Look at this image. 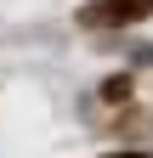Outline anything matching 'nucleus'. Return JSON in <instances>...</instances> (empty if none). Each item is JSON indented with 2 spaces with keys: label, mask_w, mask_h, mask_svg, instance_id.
Listing matches in <instances>:
<instances>
[{
  "label": "nucleus",
  "mask_w": 153,
  "mask_h": 158,
  "mask_svg": "<svg viewBox=\"0 0 153 158\" xmlns=\"http://www.w3.org/2000/svg\"><path fill=\"white\" fill-rule=\"evenodd\" d=\"M108 158H142V152H108Z\"/></svg>",
  "instance_id": "obj_2"
},
{
  "label": "nucleus",
  "mask_w": 153,
  "mask_h": 158,
  "mask_svg": "<svg viewBox=\"0 0 153 158\" xmlns=\"http://www.w3.org/2000/svg\"><path fill=\"white\" fill-rule=\"evenodd\" d=\"M153 11V0H97V6H85L80 11V23L85 28H102V23H136V17Z\"/></svg>",
  "instance_id": "obj_1"
}]
</instances>
